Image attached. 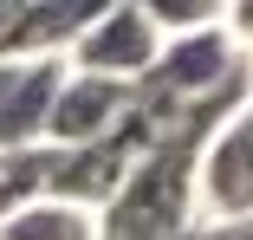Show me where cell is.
I'll use <instances>...</instances> for the list:
<instances>
[{"instance_id": "1", "label": "cell", "mask_w": 253, "mask_h": 240, "mask_svg": "<svg viewBox=\"0 0 253 240\" xmlns=\"http://www.w3.org/2000/svg\"><path fill=\"white\" fill-rule=\"evenodd\" d=\"M195 221H253V91L195 156Z\"/></svg>"}, {"instance_id": "2", "label": "cell", "mask_w": 253, "mask_h": 240, "mask_svg": "<svg viewBox=\"0 0 253 240\" xmlns=\"http://www.w3.org/2000/svg\"><path fill=\"white\" fill-rule=\"evenodd\" d=\"M156 52H163V33L149 26L143 7H97V13L78 26V39L65 45V65L136 91V84L149 78V65H156Z\"/></svg>"}, {"instance_id": "3", "label": "cell", "mask_w": 253, "mask_h": 240, "mask_svg": "<svg viewBox=\"0 0 253 240\" xmlns=\"http://www.w3.org/2000/svg\"><path fill=\"white\" fill-rule=\"evenodd\" d=\"M234 84H240V52L227 45L221 26H208V33H188V39H163L156 65H149V78L136 91L188 111V104H208V98H221Z\"/></svg>"}, {"instance_id": "4", "label": "cell", "mask_w": 253, "mask_h": 240, "mask_svg": "<svg viewBox=\"0 0 253 240\" xmlns=\"http://www.w3.org/2000/svg\"><path fill=\"white\" fill-rule=\"evenodd\" d=\"M124 111H130V84H111V78L65 65V84L52 98V117H45V150H91L124 123Z\"/></svg>"}, {"instance_id": "5", "label": "cell", "mask_w": 253, "mask_h": 240, "mask_svg": "<svg viewBox=\"0 0 253 240\" xmlns=\"http://www.w3.org/2000/svg\"><path fill=\"white\" fill-rule=\"evenodd\" d=\"M65 84V59H20L7 91H0V156L13 150H45V117Z\"/></svg>"}, {"instance_id": "6", "label": "cell", "mask_w": 253, "mask_h": 240, "mask_svg": "<svg viewBox=\"0 0 253 240\" xmlns=\"http://www.w3.org/2000/svg\"><path fill=\"white\" fill-rule=\"evenodd\" d=\"M0 240H97V214L39 195L33 208H20L7 227H0Z\"/></svg>"}, {"instance_id": "7", "label": "cell", "mask_w": 253, "mask_h": 240, "mask_svg": "<svg viewBox=\"0 0 253 240\" xmlns=\"http://www.w3.org/2000/svg\"><path fill=\"white\" fill-rule=\"evenodd\" d=\"M45 162H52V150H13V156H0V227L45 195Z\"/></svg>"}, {"instance_id": "8", "label": "cell", "mask_w": 253, "mask_h": 240, "mask_svg": "<svg viewBox=\"0 0 253 240\" xmlns=\"http://www.w3.org/2000/svg\"><path fill=\"white\" fill-rule=\"evenodd\" d=\"M143 13L163 39H188V33L221 26V0H143Z\"/></svg>"}, {"instance_id": "9", "label": "cell", "mask_w": 253, "mask_h": 240, "mask_svg": "<svg viewBox=\"0 0 253 240\" xmlns=\"http://www.w3.org/2000/svg\"><path fill=\"white\" fill-rule=\"evenodd\" d=\"M221 33L234 52H253V0H240V7H221Z\"/></svg>"}, {"instance_id": "10", "label": "cell", "mask_w": 253, "mask_h": 240, "mask_svg": "<svg viewBox=\"0 0 253 240\" xmlns=\"http://www.w3.org/2000/svg\"><path fill=\"white\" fill-rule=\"evenodd\" d=\"M188 240H253V221H195Z\"/></svg>"}, {"instance_id": "11", "label": "cell", "mask_w": 253, "mask_h": 240, "mask_svg": "<svg viewBox=\"0 0 253 240\" xmlns=\"http://www.w3.org/2000/svg\"><path fill=\"white\" fill-rule=\"evenodd\" d=\"M240 84L253 91V52H240Z\"/></svg>"}, {"instance_id": "12", "label": "cell", "mask_w": 253, "mask_h": 240, "mask_svg": "<svg viewBox=\"0 0 253 240\" xmlns=\"http://www.w3.org/2000/svg\"><path fill=\"white\" fill-rule=\"evenodd\" d=\"M7 78H13V65H0V91H7Z\"/></svg>"}]
</instances>
